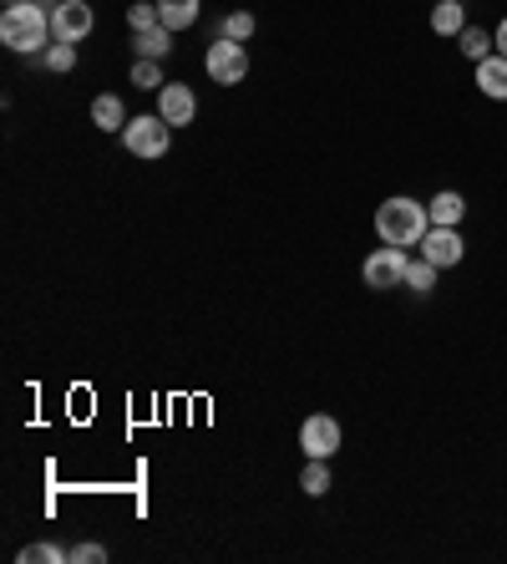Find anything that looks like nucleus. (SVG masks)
I'll return each instance as SVG.
<instances>
[{"instance_id": "obj_1", "label": "nucleus", "mask_w": 507, "mask_h": 564, "mask_svg": "<svg viewBox=\"0 0 507 564\" xmlns=\"http://www.w3.org/2000/svg\"><path fill=\"white\" fill-rule=\"evenodd\" d=\"M431 229V214L427 204H416V199H406V193H396V199H385L381 209H376V235H381V245H421Z\"/></svg>"}, {"instance_id": "obj_2", "label": "nucleus", "mask_w": 507, "mask_h": 564, "mask_svg": "<svg viewBox=\"0 0 507 564\" xmlns=\"http://www.w3.org/2000/svg\"><path fill=\"white\" fill-rule=\"evenodd\" d=\"M0 41L11 51H26V57H36V51L51 47V11H41L36 0H26V5H5V16H0Z\"/></svg>"}, {"instance_id": "obj_3", "label": "nucleus", "mask_w": 507, "mask_h": 564, "mask_svg": "<svg viewBox=\"0 0 507 564\" xmlns=\"http://www.w3.org/2000/svg\"><path fill=\"white\" fill-rule=\"evenodd\" d=\"M123 142H127V153L132 158H163L168 153V142H173V123L168 117H132V123L123 127Z\"/></svg>"}, {"instance_id": "obj_4", "label": "nucleus", "mask_w": 507, "mask_h": 564, "mask_svg": "<svg viewBox=\"0 0 507 564\" xmlns=\"http://www.w3.org/2000/svg\"><path fill=\"white\" fill-rule=\"evenodd\" d=\"M406 250L401 245H381V250L366 254V265H360V280L370 285V290H396V285H406Z\"/></svg>"}, {"instance_id": "obj_5", "label": "nucleus", "mask_w": 507, "mask_h": 564, "mask_svg": "<svg viewBox=\"0 0 507 564\" xmlns=\"http://www.w3.org/2000/svg\"><path fill=\"white\" fill-rule=\"evenodd\" d=\"M203 66H208V77L218 82V87H233V82L249 77V51L244 41H229V36H218L214 47H208V57H203Z\"/></svg>"}, {"instance_id": "obj_6", "label": "nucleus", "mask_w": 507, "mask_h": 564, "mask_svg": "<svg viewBox=\"0 0 507 564\" xmlns=\"http://www.w3.org/2000/svg\"><path fill=\"white\" fill-rule=\"evenodd\" d=\"M92 5L87 0H56L51 5V41H81L92 32Z\"/></svg>"}, {"instance_id": "obj_7", "label": "nucleus", "mask_w": 507, "mask_h": 564, "mask_svg": "<svg viewBox=\"0 0 507 564\" xmlns=\"http://www.w3.org/2000/svg\"><path fill=\"white\" fill-rule=\"evenodd\" d=\"M421 254H427L436 270H452V265H461L467 245H461V235L452 229V224H431L427 239H421Z\"/></svg>"}, {"instance_id": "obj_8", "label": "nucleus", "mask_w": 507, "mask_h": 564, "mask_svg": "<svg viewBox=\"0 0 507 564\" xmlns=\"http://www.w3.org/2000/svg\"><path fill=\"white\" fill-rule=\"evenodd\" d=\"M157 117H168L173 127L193 123V117H199V97H193V87H178V82L157 87Z\"/></svg>"}, {"instance_id": "obj_9", "label": "nucleus", "mask_w": 507, "mask_h": 564, "mask_svg": "<svg viewBox=\"0 0 507 564\" xmlns=\"http://www.w3.org/2000/svg\"><path fill=\"white\" fill-rule=\"evenodd\" d=\"M300 448H305V458H330L340 448V423L335 417H305V427H300Z\"/></svg>"}, {"instance_id": "obj_10", "label": "nucleus", "mask_w": 507, "mask_h": 564, "mask_svg": "<svg viewBox=\"0 0 507 564\" xmlns=\"http://www.w3.org/2000/svg\"><path fill=\"white\" fill-rule=\"evenodd\" d=\"M477 92L492 97V102H507V57L492 51L487 62H477Z\"/></svg>"}, {"instance_id": "obj_11", "label": "nucleus", "mask_w": 507, "mask_h": 564, "mask_svg": "<svg viewBox=\"0 0 507 564\" xmlns=\"http://www.w3.org/2000/svg\"><path fill=\"white\" fill-rule=\"evenodd\" d=\"M431 32L461 36L467 32V5H461V0H436V5H431Z\"/></svg>"}, {"instance_id": "obj_12", "label": "nucleus", "mask_w": 507, "mask_h": 564, "mask_svg": "<svg viewBox=\"0 0 507 564\" xmlns=\"http://www.w3.org/2000/svg\"><path fill=\"white\" fill-rule=\"evenodd\" d=\"M427 214H431V224H452V229H457L461 214H467V199H461L457 188H442V193L427 204Z\"/></svg>"}, {"instance_id": "obj_13", "label": "nucleus", "mask_w": 507, "mask_h": 564, "mask_svg": "<svg viewBox=\"0 0 507 564\" xmlns=\"http://www.w3.org/2000/svg\"><path fill=\"white\" fill-rule=\"evenodd\" d=\"M157 16L168 32H188L199 21V0H157Z\"/></svg>"}, {"instance_id": "obj_14", "label": "nucleus", "mask_w": 507, "mask_h": 564, "mask_svg": "<svg viewBox=\"0 0 507 564\" xmlns=\"http://www.w3.org/2000/svg\"><path fill=\"white\" fill-rule=\"evenodd\" d=\"M132 47H138V57H142V62H163V57H168V51H173V32H168V26H153V32H138V36H132Z\"/></svg>"}, {"instance_id": "obj_15", "label": "nucleus", "mask_w": 507, "mask_h": 564, "mask_svg": "<svg viewBox=\"0 0 507 564\" xmlns=\"http://www.w3.org/2000/svg\"><path fill=\"white\" fill-rule=\"evenodd\" d=\"M457 47L467 62H487L492 51H497V41H492V32H482V26H467V32L457 36Z\"/></svg>"}, {"instance_id": "obj_16", "label": "nucleus", "mask_w": 507, "mask_h": 564, "mask_svg": "<svg viewBox=\"0 0 507 564\" xmlns=\"http://www.w3.org/2000/svg\"><path fill=\"white\" fill-rule=\"evenodd\" d=\"M92 123L102 127V133H112V127H127V112H123V102H117V97L112 92H102L92 102Z\"/></svg>"}, {"instance_id": "obj_17", "label": "nucleus", "mask_w": 507, "mask_h": 564, "mask_svg": "<svg viewBox=\"0 0 507 564\" xmlns=\"http://www.w3.org/2000/svg\"><path fill=\"white\" fill-rule=\"evenodd\" d=\"M41 66H47V72H72V66H77V41H51V47L41 51Z\"/></svg>"}, {"instance_id": "obj_18", "label": "nucleus", "mask_w": 507, "mask_h": 564, "mask_svg": "<svg viewBox=\"0 0 507 564\" xmlns=\"http://www.w3.org/2000/svg\"><path fill=\"white\" fill-rule=\"evenodd\" d=\"M300 488H305L309 499H320V493H330V468H325V458H309V468L300 473Z\"/></svg>"}, {"instance_id": "obj_19", "label": "nucleus", "mask_w": 507, "mask_h": 564, "mask_svg": "<svg viewBox=\"0 0 507 564\" xmlns=\"http://www.w3.org/2000/svg\"><path fill=\"white\" fill-rule=\"evenodd\" d=\"M431 285H436V265H431L427 254H421V260H411V265H406V290H416V296H427Z\"/></svg>"}, {"instance_id": "obj_20", "label": "nucleus", "mask_w": 507, "mask_h": 564, "mask_svg": "<svg viewBox=\"0 0 507 564\" xmlns=\"http://www.w3.org/2000/svg\"><path fill=\"white\" fill-rule=\"evenodd\" d=\"M127 26H132V32H153V26H163V16H157V0H138V5H127Z\"/></svg>"}, {"instance_id": "obj_21", "label": "nucleus", "mask_w": 507, "mask_h": 564, "mask_svg": "<svg viewBox=\"0 0 507 564\" xmlns=\"http://www.w3.org/2000/svg\"><path fill=\"white\" fill-rule=\"evenodd\" d=\"M72 549H56V544H26L21 549V564H66Z\"/></svg>"}, {"instance_id": "obj_22", "label": "nucleus", "mask_w": 507, "mask_h": 564, "mask_svg": "<svg viewBox=\"0 0 507 564\" xmlns=\"http://www.w3.org/2000/svg\"><path fill=\"white\" fill-rule=\"evenodd\" d=\"M132 87H142V92H153V87H168V82H163V66H157V62H142V57H138V66H132Z\"/></svg>"}, {"instance_id": "obj_23", "label": "nucleus", "mask_w": 507, "mask_h": 564, "mask_svg": "<svg viewBox=\"0 0 507 564\" xmlns=\"http://www.w3.org/2000/svg\"><path fill=\"white\" fill-rule=\"evenodd\" d=\"M224 36H229V41H249V36H254V16H249V11H233V16L224 21Z\"/></svg>"}, {"instance_id": "obj_24", "label": "nucleus", "mask_w": 507, "mask_h": 564, "mask_svg": "<svg viewBox=\"0 0 507 564\" xmlns=\"http://www.w3.org/2000/svg\"><path fill=\"white\" fill-rule=\"evenodd\" d=\"M102 560H107V549L102 544H77L72 549V564H102Z\"/></svg>"}, {"instance_id": "obj_25", "label": "nucleus", "mask_w": 507, "mask_h": 564, "mask_svg": "<svg viewBox=\"0 0 507 564\" xmlns=\"http://www.w3.org/2000/svg\"><path fill=\"white\" fill-rule=\"evenodd\" d=\"M492 41H497V57H507V16H503V26L492 32Z\"/></svg>"}, {"instance_id": "obj_26", "label": "nucleus", "mask_w": 507, "mask_h": 564, "mask_svg": "<svg viewBox=\"0 0 507 564\" xmlns=\"http://www.w3.org/2000/svg\"><path fill=\"white\" fill-rule=\"evenodd\" d=\"M5 5H26V0H5Z\"/></svg>"}]
</instances>
